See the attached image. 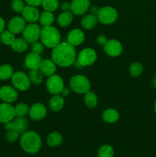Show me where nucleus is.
<instances>
[{
	"mask_svg": "<svg viewBox=\"0 0 156 157\" xmlns=\"http://www.w3.org/2000/svg\"><path fill=\"white\" fill-rule=\"evenodd\" d=\"M154 112H155V113H156V101H155V103H154Z\"/></svg>",
	"mask_w": 156,
	"mask_h": 157,
	"instance_id": "46",
	"label": "nucleus"
},
{
	"mask_svg": "<svg viewBox=\"0 0 156 157\" xmlns=\"http://www.w3.org/2000/svg\"><path fill=\"white\" fill-rule=\"evenodd\" d=\"M65 104L64 97L61 94L53 95L49 101V108L54 112H58L63 109Z\"/></svg>",
	"mask_w": 156,
	"mask_h": 157,
	"instance_id": "21",
	"label": "nucleus"
},
{
	"mask_svg": "<svg viewBox=\"0 0 156 157\" xmlns=\"http://www.w3.org/2000/svg\"><path fill=\"white\" fill-rule=\"evenodd\" d=\"M28 114L33 121H41L47 115V108L41 103H35L29 108Z\"/></svg>",
	"mask_w": 156,
	"mask_h": 157,
	"instance_id": "16",
	"label": "nucleus"
},
{
	"mask_svg": "<svg viewBox=\"0 0 156 157\" xmlns=\"http://www.w3.org/2000/svg\"><path fill=\"white\" fill-rule=\"evenodd\" d=\"M24 7H25V4L23 0H13L12 2V8L15 12L21 13Z\"/></svg>",
	"mask_w": 156,
	"mask_h": 157,
	"instance_id": "37",
	"label": "nucleus"
},
{
	"mask_svg": "<svg viewBox=\"0 0 156 157\" xmlns=\"http://www.w3.org/2000/svg\"><path fill=\"white\" fill-rule=\"evenodd\" d=\"M103 50L107 55L110 57H118L122 54L123 48L121 42L118 40L110 39L106 41L103 45Z\"/></svg>",
	"mask_w": 156,
	"mask_h": 157,
	"instance_id": "13",
	"label": "nucleus"
},
{
	"mask_svg": "<svg viewBox=\"0 0 156 157\" xmlns=\"http://www.w3.org/2000/svg\"><path fill=\"white\" fill-rule=\"evenodd\" d=\"M46 87L49 93L51 94H60L64 87V80L58 75H53L48 77L46 81Z\"/></svg>",
	"mask_w": 156,
	"mask_h": 157,
	"instance_id": "9",
	"label": "nucleus"
},
{
	"mask_svg": "<svg viewBox=\"0 0 156 157\" xmlns=\"http://www.w3.org/2000/svg\"><path fill=\"white\" fill-rule=\"evenodd\" d=\"M27 5H29V6H35V7H38V6H41L42 4L43 0H24Z\"/></svg>",
	"mask_w": 156,
	"mask_h": 157,
	"instance_id": "39",
	"label": "nucleus"
},
{
	"mask_svg": "<svg viewBox=\"0 0 156 157\" xmlns=\"http://www.w3.org/2000/svg\"><path fill=\"white\" fill-rule=\"evenodd\" d=\"M90 7V0H73L70 3V12L76 15H83Z\"/></svg>",
	"mask_w": 156,
	"mask_h": 157,
	"instance_id": "15",
	"label": "nucleus"
},
{
	"mask_svg": "<svg viewBox=\"0 0 156 157\" xmlns=\"http://www.w3.org/2000/svg\"><path fill=\"white\" fill-rule=\"evenodd\" d=\"M31 49H32V52L38 55H41L43 53L44 49V44L41 43V41H35V42L32 43V46H31Z\"/></svg>",
	"mask_w": 156,
	"mask_h": 157,
	"instance_id": "38",
	"label": "nucleus"
},
{
	"mask_svg": "<svg viewBox=\"0 0 156 157\" xmlns=\"http://www.w3.org/2000/svg\"><path fill=\"white\" fill-rule=\"evenodd\" d=\"M152 84L154 87H156V77H154L152 80Z\"/></svg>",
	"mask_w": 156,
	"mask_h": 157,
	"instance_id": "45",
	"label": "nucleus"
},
{
	"mask_svg": "<svg viewBox=\"0 0 156 157\" xmlns=\"http://www.w3.org/2000/svg\"><path fill=\"white\" fill-rule=\"evenodd\" d=\"M61 9L64 12H67V11H70V3L68 2H63L61 6Z\"/></svg>",
	"mask_w": 156,
	"mask_h": 157,
	"instance_id": "41",
	"label": "nucleus"
},
{
	"mask_svg": "<svg viewBox=\"0 0 156 157\" xmlns=\"http://www.w3.org/2000/svg\"><path fill=\"white\" fill-rule=\"evenodd\" d=\"M15 35L12 33V32L8 29V30H4L1 34H0V39L2 42L7 46H11L14 41L15 40Z\"/></svg>",
	"mask_w": 156,
	"mask_h": 157,
	"instance_id": "31",
	"label": "nucleus"
},
{
	"mask_svg": "<svg viewBox=\"0 0 156 157\" xmlns=\"http://www.w3.org/2000/svg\"><path fill=\"white\" fill-rule=\"evenodd\" d=\"M27 25V21L22 16H14L8 23V29L15 35L22 33L24 28Z\"/></svg>",
	"mask_w": 156,
	"mask_h": 157,
	"instance_id": "14",
	"label": "nucleus"
},
{
	"mask_svg": "<svg viewBox=\"0 0 156 157\" xmlns=\"http://www.w3.org/2000/svg\"><path fill=\"white\" fill-rule=\"evenodd\" d=\"M28 78L30 79L31 83L35 84V85L41 84L44 81V75L41 73L39 69L30 70L28 73Z\"/></svg>",
	"mask_w": 156,
	"mask_h": 157,
	"instance_id": "30",
	"label": "nucleus"
},
{
	"mask_svg": "<svg viewBox=\"0 0 156 157\" xmlns=\"http://www.w3.org/2000/svg\"><path fill=\"white\" fill-rule=\"evenodd\" d=\"M40 39L44 47L54 48L61 42V34L57 28L52 25L45 26L41 29Z\"/></svg>",
	"mask_w": 156,
	"mask_h": 157,
	"instance_id": "3",
	"label": "nucleus"
},
{
	"mask_svg": "<svg viewBox=\"0 0 156 157\" xmlns=\"http://www.w3.org/2000/svg\"><path fill=\"white\" fill-rule=\"evenodd\" d=\"M15 110L16 117H25L29 113V107L24 103H19L15 106Z\"/></svg>",
	"mask_w": 156,
	"mask_h": 157,
	"instance_id": "34",
	"label": "nucleus"
},
{
	"mask_svg": "<svg viewBox=\"0 0 156 157\" xmlns=\"http://www.w3.org/2000/svg\"><path fill=\"white\" fill-rule=\"evenodd\" d=\"M98 21L103 25L113 24L118 18V12L111 6L100 8L97 13Z\"/></svg>",
	"mask_w": 156,
	"mask_h": 157,
	"instance_id": "6",
	"label": "nucleus"
},
{
	"mask_svg": "<svg viewBox=\"0 0 156 157\" xmlns=\"http://www.w3.org/2000/svg\"><path fill=\"white\" fill-rule=\"evenodd\" d=\"M20 147L23 151L28 154H35L41 149L42 140L37 132L29 130L24 132L20 136Z\"/></svg>",
	"mask_w": 156,
	"mask_h": 157,
	"instance_id": "2",
	"label": "nucleus"
},
{
	"mask_svg": "<svg viewBox=\"0 0 156 157\" xmlns=\"http://www.w3.org/2000/svg\"><path fill=\"white\" fill-rule=\"evenodd\" d=\"M12 50L17 53H22L28 48V43L23 38H17L11 45Z\"/></svg>",
	"mask_w": 156,
	"mask_h": 157,
	"instance_id": "26",
	"label": "nucleus"
},
{
	"mask_svg": "<svg viewBox=\"0 0 156 157\" xmlns=\"http://www.w3.org/2000/svg\"><path fill=\"white\" fill-rule=\"evenodd\" d=\"M28 121L25 117H15L12 121L5 124V129L6 130H14L21 134L27 130Z\"/></svg>",
	"mask_w": 156,
	"mask_h": 157,
	"instance_id": "10",
	"label": "nucleus"
},
{
	"mask_svg": "<svg viewBox=\"0 0 156 157\" xmlns=\"http://www.w3.org/2000/svg\"><path fill=\"white\" fill-rule=\"evenodd\" d=\"M63 142V136L58 131H53L47 136V144L50 147H59Z\"/></svg>",
	"mask_w": 156,
	"mask_h": 157,
	"instance_id": "24",
	"label": "nucleus"
},
{
	"mask_svg": "<svg viewBox=\"0 0 156 157\" xmlns=\"http://www.w3.org/2000/svg\"><path fill=\"white\" fill-rule=\"evenodd\" d=\"M18 90L13 86L5 85L0 87V100L4 103L12 104L18 99Z\"/></svg>",
	"mask_w": 156,
	"mask_h": 157,
	"instance_id": "11",
	"label": "nucleus"
},
{
	"mask_svg": "<svg viewBox=\"0 0 156 157\" xmlns=\"http://www.w3.org/2000/svg\"><path fill=\"white\" fill-rule=\"evenodd\" d=\"M15 117V107L8 103L3 102L0 104V124H7L12 121Z\"/></svg>",
	"mask_w": 156,
	"mask_h": 157,
	"instance_id": "12",
	"label": "nucleus"
},
{
	"mask_svg": "<svg viewBox=\"0 0 156 157\" xmlns=\"http://www.w3.org/2000/svg\"><path fill=\"white\" fill-rule=\"evenodd\" d=\"M98 18L97 16L93 15L92 14L84 15L81 20V25L84 29L87 30H91L93 28L96 26L98 24Z\"/></svg>",
	"mask_w": 156,
	"mask_h": 157,
	"instance_id": "22",
	"label": "nucleus"
},
{
	"mask_svg": "<svg viewBox=\"0 0 156 157\" xmlns=\"http://www.w3.org/2000/svg\"><path fill=\"white\" fill-rule=\"evenodd\" d=\"M85 39V35L80 29H75L70 31L67 35V42L73 46H78L82 44Z\"/></svg>",
	"mask_w": 156,
	"mask_h": 157,
	"instance_id": "19",
	"label": "nucleus"
},
{
	"mask_svg": "<svg viewBox=\"0 0 156 157\" xmlns=\"http://www.w3.org/2000/svg\"><path fill=\"white\" fill-rule=\"evenodd\" d=\"M54 21V15L53 12L44 10V12L40 14L39 22L43 27L52 25Z\"/></svg>",
	"mask_w": 156,
	"mask_h": 157,
	"instance_id": "27",
	"label": "nucleus"
},
{
	"mask_svg": "<svg viewBox=\"0 0 156 157\" xmlns=\"http://www.w3.org/2000/svg\"><path fill=\"white\" fill-rule=\"evenodd\" d=\"M41 33V29L39 25L37 23H29L22 32V38L28 44H32L40 39Z\"/></svg>",
	"mask_w": 156,
	"mask_h": 157,
	"instance_id": "8",
	"label": "nucleus"
},
{
	"mask_svg": "<svg viewBox=\"0 0 156 157\" xmlns=\"http://www.w3.org/2000/svg\"><path fill=\"white\" fill-rule=\"evenodd\" d=\"M70 87L71 90L76 94H83L90 91V81L86 76L82 75H74L70 80Z\"/></svg>",
	"mask_w": 156,
	"mask_h": 157,
	"instance_id": "4",
	"label": "nucleus"
},
{
	"mask_svg": "<svg viewBox=\"0 0 156 157\" xmlns=\"http://www.w3.org/2000/svg\"><path fill=\"white\" fill-rule=\"evenodd\" d=\"M40 12L37 7L27 5L21 12V15L24 19L28 23H36L39 21Z\"/></svg>",
	"mask_w": 156,
	"mask_h": 157,
	"instance_id": "17",
	"label": "nucleus"
},
{
	"mask_svg": "<svg viewBox=\"0 0 156 157\" xmlns=\"http://www.w3.org/2000/svg\"><path fill=\"white\" fill-rule=\"evenodd\" d=\"M73 19V14L70 11L63 12L59 15L58 18V23L59 26L62 28H66L70 25Z\"/></svg>",
	"mask_w": 156,
	"mask_h": 157,
	"instance_id": "25",
	"label": "nucleus"
},
{
	"mask_svg": "<svg viewBox=\"0 0 156 157\" xmlns=\"http://www.w3.org/2000/svg\"><path fill=\"white\" fill-rule=\"evenodd\" d=\"M97 157H114V150L111 145L104 144L97 151Z\"/></svg>",
	"mask_w": 156,
	"mask_h": 157,
	"instance_id": "32",
	"label": "nucleus"
},
{
	"mask_svg": "<svg viewBox=\"0 0 156 157\" xmlns=\"http://www.w3.org/2000/svg\"><path fill=\"white\" fill-rule=\"evenodd\" d=\"M11 81L12 86L19 91H26L31 87V81L28 75L20 71L14 72Z\"/></svg>",
	"mask_w": 156,
	"mask_h": 157,
	"instance_id": "5",
	"label": "nucleus"
},
{
	"mask_svg": "<svg viewBox=\"0 0 156 157\" xmlns=\"http://www.w3.org/2000/svg\"><path fill=\"white\" fill-rule=\"evenodd\" d=\"M41 6L45 11L54 12L59 8V1L58 0H43Z\"/></svg>",
	"mask_w": 156,
	"mask_h": 157,
	"instance_id": "33",
	"label": "nucleus"
},
{
	"mask_svg": "<svg viewBox=\"0 0 156 157\" xmlns=\"http://www.w3.org/2000/svg\"><path fill=\"white\" fill-rule=\"evenodd\" d=\"M20 136L21 134L18 133V132L14 131V130H7L6 135H5V138L7 142L15 143L20 139Z\"/></svg>",
	"mask_w": 156,
	"mask_h": 157,
	"instance_id": "36",
	"label": "nucleus"
},
{
	"mask_svg": "<svg viewBox=\"0 0 156 157\" xmlns=\"http://www.w3.org/2000/svg\"><path fill=\"white\" fill-rule=\"evenodd\" d=\"M107 41H108V40H107L106 37L103 35H99V36L97 37V38H96V41H97L98 44H99V45H102V46H103L104 44L106 43Z\"/></svg>",
	"mask_w": 156,
	"mask_h": 157,
	"instance_id": "40",
	"label": "nucleus"
},
{
	"mask_svg": "<svg viewBox=\"0 0 156 157\" xmlns=\"http://www.w3.org/2000/svg\"><path fill=\"white\" fill-rule=\"evenodd\" d=\"M39 70L44 76L50 77L54 75L57 70V65L52 59H42L40 64Z\"/></svg>",
	"mask_w": 156,
	"mask_h": 157,
	"instance_id": "20",
	"label": "nucleus"
},
{
	"mask_svg": "<svg viewBox=\"0 0 156 157\" xmlns=\"http://www.w3.org/2000/svg\"><path fill=\"white\" fill-rule=\"evenodd\" d=\"M41 61L42 59H41V55L33 53V52H30L26 55L25 58H24V66L26 68L29 69V70L39 69Z\"/></svg>",
	"mask_w": 156,
	"mask_h": 157,
	"instance_id": "18",
	"label": "nucleus"
},
{
	"mask_svg": "<svg viewBox=\"0 0 156 157\" xmlns=\"http://www.w3.org/2000/svg\"><path fill=\"white\" fill-rule=\"evenodd\" d=\"M143 71V67L142 64L139 62H133L132 63L129 67V73L132 77L133 78H137L140 76Z\"/></svg>",
	"mask_w": 156,
	"mask_h": 157,
	"instance_id": "35",
	"label": "nucleus"
},
{
	"mask_svg": "<svg viewBox=\"0 0 156 157\" xmlns=\"http://www.w3.org/2000/svg\"><path fill=\"white\" fill-rule=\"evenodd\" d=\"M14 74L13 67L8 64L0 65V81H7L12 78Z\"/></svg>",
	"mask_w": 156,
	"mask_h": 157,
	"instance_id": "28",
	"label": "nucleus"
},
{
	"mask_svg": "<svg viewBox=\"0 0 156 157\" xmlns=\"http://www.w3.org/2000/svg\"><path fill=\"white\" fill-rule=\"evenodd\" d=\"M5 29H6V22L2 17L0 16V34L5 30Z\"/></svg>",
	"mask_w": 156,
	"mask_h": 157,
	"instance_id": "44",
	"label": "nucleus"
},
{
	"mask_svg": "<svg viewBox=\"0 0 156 157\" xmlns=\"http://www.w3.org/2000/svg\"><path fill=\"white\" fill-rule=\"evenodd\" d=\"M70 90H71V89H70L69 87H64V88H63L62 91H61V93L60 94H61L62 97H64H64H67L69 94H70Z\"/></svg>",
	"mask_w": 156,
	"mask_h": 157,
	"instance_id": "42",
	"label": "nucleus"
},
{
	"mask_svg": "<svg viewBox=\"0 0 156 157\" xmlns=\"http://www.w3.org/2000/svg\"><path fill=\"white\" fill-rule=\"evenodd\" d=\"M97 59V54L96 51L90 48L82 49L76 57L78 64L83 67L91 66L96 62Z\"/></svg>",
	"mask_w": 156,
	"mask_h": 157,
	"instance_id": "7",
	"label": "nucleus"
},
{
	"mask_svg": "<svg viewBox=\"0 0 156 157\" xmlns=\"http://www.w3.org/2000/svg\"><path fill=\"white\" fill-rule=\"evenodd\" d=\"M76 58V52L74 46L67 41L60 42L51 52V59L57 66L68 67L73 64Z\"/></svg>",
	"mask_w": 156,
	"mask_h": 157,
	"instance_id": "1",
	"label": "nucleus"
},
{
	"mask_svg": "<svg viewBox=\"0 0 156 157\" xmlns=\"http://www.w3.org/2000/svg\"><path fill=\"white\" fill-rule=\"evenodd\" d=\"M90 10V14H92V15H97V13L98 12H99V9L98 7H96V6H91V7H90V9H89Z\"/></svg>",
	"mask_w": 156,
	"mask_h": 157,
	"instance_id": "43",
	"label": "nucleus"
},
{
	"mask_svg": "<svg viewBox=\"0 0 156 157\" xmlns=\"http://www.w3.org/2000/svg\"><path fill=\"white\" fill-rule=\"evenodd\" d=\"M84 104L89 108H94L96 107L98 104V98L94 92L90 90L85 94Z\"/></svg>",
	"mask_w": 156,
	"mask_h": 157,
	"instance_id": "29",
	"label": "nucleus"
},
{
	"mask_svg": "<svg viewBox=\"0 0 156 157\" xmlns=\"http://www.w3.org/2000/svg\"><path fill=\"white\" fill-rule=\"evenodd\" d=\"M102 120L107 124H115L119 119V113L116 109H106L102 114Z\"/></svg>",
	"mask_w": 156,
	"mask_h": 157,
	"instance_id": "23",
	"label": "nucleus"
}]
</instances>
